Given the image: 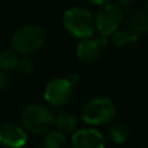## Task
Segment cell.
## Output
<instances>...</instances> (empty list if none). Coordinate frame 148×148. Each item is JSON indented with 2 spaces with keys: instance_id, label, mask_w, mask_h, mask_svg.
I'll use <instances>...</instances> for the list:
<instances>
[{
  "instance_id": "9c48e42d",
  "label": "cell",
  "mask_w": 148,
  "mask_h": 148,
  "mask_svg": "<svg viewBox=\"0 0 148 148\" xmlns=\"http://www.w3.org/2000/svg\"><path fill=\"white\" fill-rule=\"evenodd\" d=\"M101 54V47L94 38H83L76 46V57L83 64L95 62Z\"/></svg>"
},
{
  "instance_id": "52a82bcc",
  "label": "cell",
  "mask_w": 148,
  "mask_h": 148,
  "mask_svg": "<svg viewBox=\"0 0 148 148\" xmlns=\"http://www.w3.org/2000/svg\"><path fill=\"white\" fill-rule=\"evenodd\" d=\"M28 142L25 131L15 124H3L0 126V143L9 148H22Z\"/></svg>"
},
{
  "instance_id": "30bf717a",
  "label": "cell",
  "mask_w": 148,
  "mask_h": 148,
  "mask_svg": "<svg viewBox=\"0 0 148 148\" xmlns=\"http://www.w3.org/2000/svg\"><path fill=\"white\" fill-rule=\"evenodd\" d=\"M127 25L128 29L133 30L135 34H145L148 30V15L145 10H133L127 20Z\"/></svg>"
},
{
  "instance_id": "2e32d148",
  "label": "cell",
  "mask_w": 148,
  "mask_h": 148,
  "mask_svg": "<svg viewBox=\"0 0 148 148\" xmlns=\"http://www.w3.org/2000/svg\"><path fill=\"white\" fill-rule=\"evenodd\" d=\"M17 68L20 69V72L24 75H29L34 72L35 69V64L32 61V59L28 56H24L22 58L18 59V62H17Z\"/></svg>"
},
{
  "instance_id": "44dd1931",
  "label": "cell",
  "mask_w": 148,
  "mask_h": 148,
  "mask_svg": "<svg viewBox=\"0 0 148 148\" xmlns=\"http://www.w3.org/2000/svg\"><path fill=\"white\" fill-rule=\"evenodd\" d=\"M143 148H145V147H143Z\"/></svg>"
},
{
  "instance_id": "9a60e30c",
  "label": "cell",
  "mask_w": 148,
  "mask_h": 148,
  "mask_svg": "<svg viewBox=\"0 0 148 148\" xmlns=\"http://www.w3.org/2000/svg\"><path fill=\"white\" fill-rule=\"evenodd\" d=\"M18 54L14 50H5L0 53V68L2 71H13L17 67Z\"/></svg>"
},
{
  "instance_id": "ffe728a7",
  "label": "cell",
  "mask_w": 148,
  "mask_h": 148,
  "mask_svg": "<svg viewBox=\"0 0 148 148\" xmlns=\"http://www.w3.org/2000/svg\"><path fill=\"white\" fill-rule=\"evenodd\" d=\"M88 1H90V2H92V3H95V5L103 6V5H106V3L112 2L113 0H88Z\"/></svg>"
},
{
  "instance_id": "d6986e66",
  "label": "cell",
  "mask_w": 148,
  "mask_h": 148,
  "mask_svg": "<svg viewBox=\"0 0 148 148\" xmlns=\"http://www.w3.org/2000/svg\"><path fill=\"white\" fill-rule=\"evenodd\" d=\"M134 3V0H119V6L123 7H131Z\"/></svg>"
},
{
  "instance_id": "8992f818",
  "label": "cell",
  "mask_w": 148,
  "mask_h": 148,
  "mask_svg": "<svg viewBox=\"0 0 148 148\" xmlns=\"http://www.w3.org/2000/svg\"><path fill=\"white\" fill-rule=\"evenodd\" d=\"M73 95V84L68 79L57 77L51 80L44 89V98L54 106H61L69 102Z\"/></svg>"
},
{
  "instance_id": "277c9868",
  "label": "cell",
  "mask_w": 148,
  "mask_h": 148,
  "mask_svg": "<svg viewBox=\"0 0 148 148\" xmlns=\"http://www.w3.org/2000/svg\"><path fill=\"white\" fill-rule=\"evenodd\" d=\"M116 116V105L108 97H95L82 109V119L89 125H102Z\"/></svg>"
},
{
  "instance_id": "6da1fadb",
  "label": "cell",
  "mask_w": 148,
  "mask_h": 148,
  "mask_svg": "<svg viewBox=\"0 0 148 148\" xmlns=\"http://www.w3.org/2000/svg\"><path fill=\"white\" fill-rule=\"evenodd\" d=\"M66 30L76 38H90L95 32L94 17L89 10L82 7L68 8L64 14Z\"/></svg>"
},
{
  "instance_id": "e0dca14e",
  "label": "cell",
  "mask_w": 148,
  "mask_h": 148,
  "mask_svg": "<svg viewBox=\"0 0 148 148\" xmlns=\"http://www.w3.org/2000/svg\"><path fill=\"white\" fill-rule=\"evenodd\" d=\"M9 84V79L7 76V74L2 71H0V90L5 89L7 86Z\"/></svg>"
},
{
  "instance_id": "3957f363",
  "label": "cell",
  "mask_w": 148,
  "mask_h": 148,
  "mask_svg": "<svg viewBox=\"0 0 148 148\" xmlns=\"http://www.w3.org/2000/svg\"><path fill=\"white\" fill-rule=\"evenodd\" d=\"M22 124L24 128L36 135L47 133L53 126V114L40 104H30L22 111Z\"/></svg>"
},
{
  "instance_id": "8fae6325",
  "label": "cell",
  "mask_w": 148,
  "mask_h": 148,
  "mask_svg": "<svg viewBox=\"0 0 148 148\" xmlns=\"http://www.w3.org/2000/svg\"><path fill=\"white\" fill-rule=\"evenodd\" d=\"M53 125H56L57 131L61 133H69L75 130L77 119L71 111H61L56 117H53Z\"/></svg>"
},
{
  "instance_id": "ba28073f",
  "label": "cell",
  "mask_w": 148,
  "mask_h": 148,
  "mask_svg": "<svg viewBox=\"0 0 148 148\" xmlns=\"http://www.w3.org/2000/svg\"><path fill=\"white\" fill-rule=\"evenodd\" d=\"M73 148H105L103 135L95 128H82L72 135Z\"/></svg>"
},
{
  "instance_id": "7c38bea8",
  "label": "cell",
  "mask_w": 148,
  "mask_h": 148,
  "mask_svg": "<svg viewBox=\"0 0 148 148\" xmlns=\"http://www.w3.org/2000/svg\"><path fill=\"white\" fill-rule=\"evenodd\" d=\"M138 37L139 35L128 28L118 29L112 34V43L117 47H126L133 45L138 40Z\"/></svg>"
},
{
  "instance_id": "5bb4252c",
  "label": "cell",
  "mask_w": 148,
  "mask_h": 148,
  "mask_svg": "<svg viewBox=\"0 0 148 148\" xmlns=\"http://www.w3.org/2000/svg\"><path fill=\"white\" fill-rule=\"evenodd\" d=\"M109 135L111 138V140L114 143L121 145L124 143L128 136H130V130L127 127V125L123 121H113L110 126L109 130Z\"/></svg>"
},
{
  "instance_id": "ac0fdd59",
  "label": "cell",
  "mask_w": 148,
  "mask_h": 148,
  "mask_svg": "<svg viewBox=\"0 0 148 148\" xmlns=\"http://www.w3.org/2000/svg\"><path fill=\"white\" fill-rule=\"evenodd\" d=\"M94 40L98 44L99 47H102V46H105V45L108 44V36H104V35L99 34V35H97V36L94 38Z\"/></svg>"
},
{
  "instance_id": "7a4b0ae2",
  "label": "cell",
  "mask_w": 148,
  "mask_h": 148,
  "mask_svg": "<svg viewBox=\"0 0 148 148\" xmlns=\"http://www.w3.org/2000/svg\"><path fill=\"white\" fill-rule=\"evenodd\" d=\"M45 40L44 31L32 24L22 25L15 30L12 37V47L17 54L28 56L40 49Z\"/></svg>"
},
{
  "instance_id": "5b68a950",
  "label": "cell",
  "mask_w": 148,
  "mask_h": 148,
  "mask_svg": "<svg viewBox=\"0 0 148 148\" xmlns=\"http://www.w3.org/2000/svg\"><path fill=\"white\" fill-rule=\"evenodd\" d=\"M123 21L124 10L119 5L113 2L103 5L94 17L95 29H97V31L104 36H110L120 29Z\"/></svg>"
},
{
  "instance_id": "4fadbf2b",
  "label": "cell",
  "mask_w": 148,
  "mask_h": 148,
  "mask_svg": "<svg viewBox=\"0 0 148 148\" xmlns=\"http://www.w3.org/2000/svg\"><path fill=\"white\" fill-rule=\"evenodd\" d=\"M44 148H68V141L64 133L59 131H49L43 139Z\"/></svg>"
}]
</instances>
